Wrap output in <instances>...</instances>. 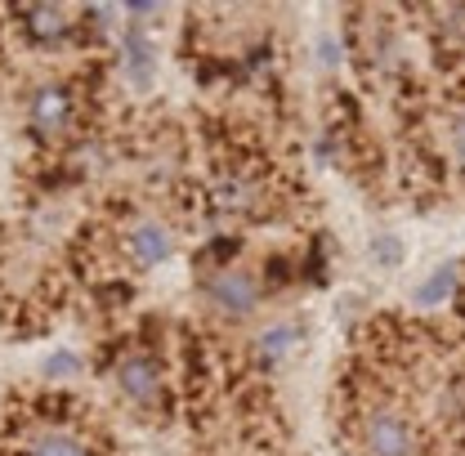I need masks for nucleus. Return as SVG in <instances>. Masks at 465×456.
Masks as SVG:
<instances>
[{
    "label": "nucleus",
    "instance_id": "nucleus-5",
    "mask_svg": "<svg viewBox=\"0 0 465 456\" xmlns=\"http://www.w3.org/2000/svg\"><path fill=\"white\" fill-rule=\"evenodd\" d=\"M174 246H179V237H174L171 220L148 215V211L130 215L125 224L116 228V251H121V260H125L134 273L162 269V264L174 255Z\"/></svg>",
    "mask_w": 465,
    "mask_h": 456
},
{
    "label": "nucleus",
    "instance_id": "nucleus-9",
    "mask_svg": "<svg viewBox=\"0 0 465 456\" xmlns=\"http://www.w3.org/2000/svg\"><path fill=\"white\" fill-rule=\"evenodd\" d=\"M295 344H300V327H295V322H273V327L260 332L255 353H260L264 367H273V362H282L287 353H295Z\"/></svg>",
    "mask_w": 465,
    "mask_h": 456
},
{
    "label": "nucleus",
    "instance_id": "nucleus-4",
    "mask_svg": "<svg viewBox=\"0 0 465 456\" xmlns=\"http://www.w3.org/2000/svg\"><path fill=\"white\" fill-rule=\"evenodd\" d=\"M353 439L362 456H416V425L394 402L362 407L353 421Z\"/></svg>",
    "mask_w": 465,
    "mask_h": 456
},
{
    "label": "nucleus",
    "instance_id": "nucleus-10",
    "mask_svg": "<svg viewBox=\"0 0 465 456\" xmlns=\"http://www.w3.org/2000/svg\"><path fill=\"white\" fill-rule=\"evenodd\" d=\"M452 278H457V269H452V264H443V269L430 278V286H420V291H416V300H420V304H439V300H448V295H452Z\"/></svg>",
    "mask_w": 465,
    "mask_h": 456
},
{
    "label": "nucleus",
    "instance_id": "nucleus-2",
    "mask_svg": "<svg viewBox=\"0 0 465 456\" xmlns=\"http://www.w3.org/2000/svg\"><path fill=\"white\" fill-rule=\"evenodd\" d=\"M202 304L211 318L220 322H246L255 318V309L264 304V278L237 260H220L206 278H202Z\"/></svg>",
    "mask_w": 465,
    "mask_h": 456
},
{
    "label": "nucleus",
    "instance_id": "nucleus-11",
    "mask_svg": "<svg viewBox=\"0 0 465 456\" xmlns=\"http://www.w3.org/2000/svg\"><path fill=\"white\" fill-rule=\"evenodd\" d=\"M448 148H452L457 166H465V113H457L452 116V125H448Z\"/></svg>",
    "mask_w": 465,
    "mask_h": 456
},
{
    "label": "nucleus",
    "instance_id": "nucleus-1",
    "mask_svg": "<svg viewBox=\"0 0 465 456\" xmlns=\"http://www.w3.org/2000/svg\"><path fill=\"white\" fill-rule=\"evenodd\" d=\"M113 390L130 402L134 411L143 416H162L166 402H171V381H166V367L153 349L143 344H130L113 358Z\"/></svg>",
    "mask_w": 465,
    "mask_h": 456
},
{
    "label": "nucleus",
    "instance_id": "nucleus-6",
    "mask_svg": "<svg viewBox=\"0 0 465 456\" xmlns=\"http://www.w3.org/2000/svg\"><path fill=\"white\" fill-rule=\"evenodd\" d=\"M27 134L36 144H63L76 125V90L67 81H41L32 94H27Z\"/></svg>",
    "mask_w": 465,
    "mask_h": 456
},
{
    "label": "nucleus",
    "instance_id": "nucleus-3",
    "mask_svg": "<svg viewBox=\"0 0 465 456\" xmlns=\"http://www.w3.org/2000/svg\"><path fill=\"white\" fill-rule=\"evenodd\" d=\"M14 456H113L104 448V439L72 421V416H32L18 439H14Z\"/></svg>",
    "mask_w": 465,
    "mask_h": 456
},
{
    "label": "nucleus",
    "instance_id": "nucleus-8",
    "mask_svg": "<svg viewBox=\"0 0 465 456\" xmlns=\"http://www.w3.org/2000/svg\"><path fill=\"white\" fill-rule=\"evenodd\" d=\"M121 72L130 85H148L157 72V45L148 27H121Z\"/></svg>",
    "mask_w": 465,
    "mask_h": 456
},
{
    "label": "nucleus",
    "instance_id": "nucleus-7",
    "mask_svg": "<svg viewBox=\"0 0 465 456\" xmlns=\"http://www.w3.org/2000/svg\"><path fill=\"white\" fill-rule=\"evenodd\" d=\"M76 18L81 14L76 9H63V5H27V9H18V23H23L27 41L32 45H45V50H58V45L72 41Z\"/></svg>",
    "mask_w": 465,
    "mask_h": 456
}]
</instances>
